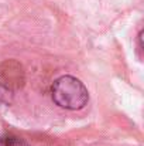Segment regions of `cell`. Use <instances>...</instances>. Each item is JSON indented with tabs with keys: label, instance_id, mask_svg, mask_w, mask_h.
<instances>
[{
	"label": "cell",
	"instance_id": "obj_2",
	"mask_svg": "<svg viewBox=\"0 0 144 146\" xmlns=\"http://www.w3.org/2000/svg\"><path fill=\"white\" fill-rule=\"evenodd\" d=\"M0 146H28V145L18 136L4 135V136H0Z\"/></svg>",
	"mask_w": 144,
	"mask_h": 146
},
{
	"label": "cell",
	"instance_id": "obj_1",
	"mask_svg": "<svg viewBox=\"0 0 144 146\" xmlns=\"http://www.w3.org/2000/svg\"><path fill=\"white\" fill-rule=\"evenodd\" d=\"M51 95L58 106L69 111L82 109L89 101L86 87L72 75H62L55 80L51 88Z\"/></svg>",
	"mask_w": 144,
	"mask_h": 146
}]
</instances>
